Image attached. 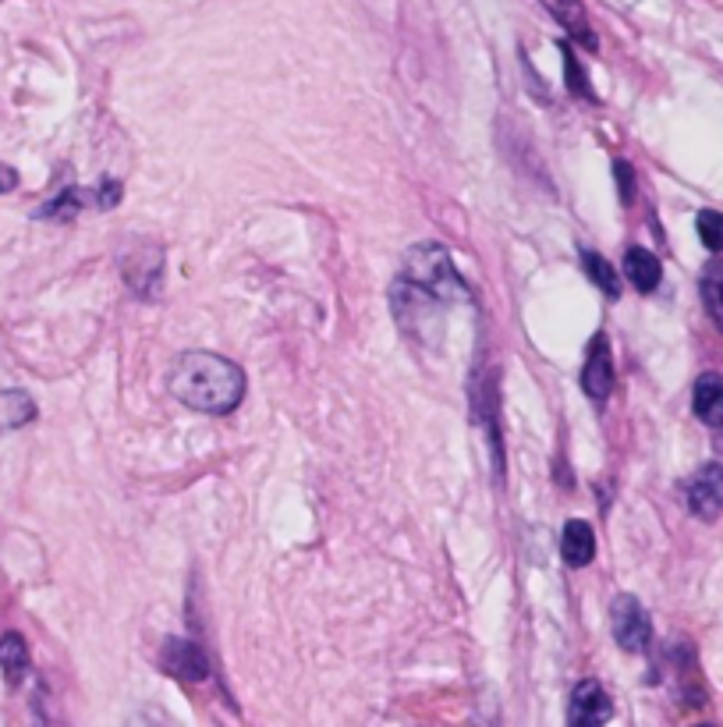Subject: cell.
Wrapping results in <instances>:
<instances>
[{
    "instance_id": "obj_15",
    "label": "cell",
    "mask_w": 723,
    "mask_h": 727,
    "mask_svg": "<svg viewBox=\"0 0 723 727\" xmlns=\"http://www.w3.org/2000/svg\"><path fill=\"white\" fill-rule=\"evenodd\" d=\"M699 291H702V302H705V312H710V320L723 330V260H713L710 266H705Z\"/></svg>"
},
{
    "instance_id": "obj_17",
    "label": "cell",
    "mask_w": 723,
    "mask_h": 727,
    "mask_svg": "<svg viewBox=\"0 0 723 727\" xmlns=\"http://www.w3.org/2000/svg\"><path fill=\"white\" fill-rule=\"evenodd\" d=\"M86 207V188H64V192L46 202V207L40 210V217H51V220H72L78 210Z\"/></svg>"
},
{
    "instance_id": "obj_14",
    "label": "cell",
    "mask_w": 723,
    "mask_h": 727,
    "mask_svg": "<svg viewBox=\"0 0 723 727\" xmlns=\"http://www.w3.org/2000/svg\"><path fill=\"white\" fill-rule=\"evenodd\" d=\"M0 671H4L8 685H19L29 671V646L19 631H4L0 636Z\"/></svg>"
},
{
    "instance_id": "obj_20",
    "label": "cell",
    "mask_w": 723,
    "mask_h": 727,
    "mask_svg": "<svg viewBox=\"0 0 723 727\" xmlns=\"http://www.w3.org/2000/svg\"><path fill=\"white\" fill-rule=\"evenodd\" d=\"M614 174H617V181H621L624 207H632V199H635V174H632V164H628V161H617V164H614Z\"/></svg>"
},
{
    "instance_id": "obj_7",
    "label": "cell",
    "mask_w": 723,
    "mask_h": 727,
    "mask_svg": "<svg viewBox=\"0 0 723 727\" xmlns=\"http://www.w3.org/2000/svg\"><path fill=\"white\" fill-rule=\"evenodd\" d=\"M582 387L596 405H603L610 398V390H614V355H610L606 334H596L589 344L585 370H582Z\"/></svg>"
},
{
    "instance_id": "obj_1",
    "label": "cell",
    "mask_w": 723,
    "mask_h": 727,
    "mask_svg": "<svg viewBox=\"0 0 723 727\" xmlns=\"http://www.w3.org/2000/svg\"><path fill=\"white\" fill-rule=\"evenodd\" d=\"M171 394L196 412L228 416L245 398V373L217 352H185L171 370Z\"/></svg>"
},
{
    "instance_id": "obj_10",
    "label": "cell",
    "mask_w": 723,
    "mask_h": 727,
    "mask_svg": "<svg viewBox=\"0 0 723 727\" xmlns=\"http://www.w3.org/2000/svg\"><path fill=\"white\" fill-rule=\"evenodd\" d=\"M560 554L571 568H585L596 558V532H592L589 521L582 518H571L565 532H560Z\"/></svg>"
},
{
    "instance_id": "obj_22",
    "label": "cell",
    "mask_w": 723,
    "mask_h": 727,
    "mask_svg": "<svg viewBox=\"0 0 723 727\" xmlns=\"http://www.w3.org/2000/svg\"><path fill=\"white\" fill-rule=\"evenodd\" d=\"M14 185H19V174H14L11 167L0 164V192H11Z\"/></svg>"
},
{
    "instance_id": "obj_9",
    "label": "cell",
    "mask_w": 723,
    "mask_h": 727,
    "mask_svg": "<svg viewBox=\"0 0 723 727\" xmlns=\"http://www.w3.org/2000/svg\"><path fill=\"white\" fill-rule=\"evenodd\" d=\"M543 8L550 11L560 25H565V33L574 43H582V46H589V51H596V33H592L582 0H543Z\"/></svg>"
},
{
    "instance_id": "obj_3",
    "label": "cell",
    "mask_w": 723,
    "mask_h": 727,
    "mask_svg": "<svg viewBox=\"0 0 723 727\" xmlns=\"http://www.w3.org/2000/svg\"><path fill=\"white\" fill-rule=\"evenodd\" d=\"M610 628H614L617 646L628 653H642L653 639V625H649L646 607L628 593H621L614 604H610Z\"/></svg>"
},
{
    "instance_id": "obj_19",
    "label": "cell",
    "mask_w": 723,
    "mask_h": 727,
    "mask_svg": "<svg viewBox=\"0 0 723 727\" xmlns=\"http://www.w3.org/2000/svg\"><path fill=\"white\" fill-rule=\"evenodd\" d=\"M560 51H565V68H568V89L574 92V97H582V100H592V89H589V82H585L582 68H578V60H574V54H571V46H560Z\"/></svg>"
},
{
    "instance_id": "obj_4",
    "label": "cell",
    "mask_w": 723,
    "mask_h": 727,
    "mask_svg": "<svg viewBox=\"0 0 723 727\" xmlns=\"http://www.w3.org/2000/svg\"><path fill=\"white\" fill-rule=\"evenodd\" d=\"M684 497H688V511L699 521H716L723 515V465L716 462L702 465L695 476L688 480Z\"/></svg>"
},
{
    "instance_id": "obj_18",
    "label": "cell",
    "mask_w": 723,
    "mask_h": 727,
    "mask_svg": "<svg viewBox=\"0 0 723 727\" xmlns=\"http://www.w3.org/2000/svg\"><path fill=\"white\" fill-rule=\"evenodd\" d=\"M695 228H699V239H702L705 249H710V252H723V213L702 210L699 220H695Z\"/></svg>"
},
{
    "instance_id": "obj_16",
    "label": "cell",
    "mask_w": 723,
    "mask_h": 727,
    "mask_svg": "<svg viewBox=\"0 0 723 727\" xmlns=\"http://www.w3.org/2000/svg\"><path fill=\"white\" fill-rule=\"evenodd\" d=\"M582 266L589 271L592 284H596V288H600L603 295H610V298H617V295H621L617 271L600 256V252H589V249H585V252H582Z\"/></svg>"
},
{
    "instance_id": "obj_11",
    "label": "cell",
    "mask_w": 723,
    "mask_h": 727,
    "mask_svg": "<svg viewBox=\"0 0 723 727\" xmlns=\"http://www.w3.org/2000/svg\"><path fill=\"white\" fill-rule=\"evenodd\" d=\"M624 277L632 280V288H635V291L649 295V291L660 288L664 266H660V260H656L649 249L632 245L628 252H624Z\"/></svg>"
},
{
    "instance_id": "obj_21",
    "label": "cell",
    "mask_w": 723,
    "mask_h": 727,
    "mask_svg": "<svg viewBox=\"0 0 723 727\" xmlns=\"http://www.w3.org/2000/svg\"><path fill=\"white\" fill-rule=\"evenodd\" d=\"M100 207H118L121 202V185L118 181H100V196H96Z\"/></svg>"
},
{
    "instance_id": "obj_6",
    "label": "cell",
    "mask_w": 723,
    "mask_h": 727,
    "mask_svg": "<svg viewBox=\"0 0 723 727\" xmlns=\"http://www.w3.org/2000/svg\"><path fill=\"white\" fill-rule=\"evenodd\" d=\"M160 663H164V671L171 678H178V682H206V674H210V660H206L202 646L188 642V639H164V650H160Z\"/></svg>"
},
{
    "instance_id": "obj_8",
    "label": "cell",
    "mask_w": 723,
    "mask_h": 727,
    "mask_svg": "<svg viewBox=\"0 0 723 727\" xmlns=\"http://www.w3.org/2000/svg\"><path fill=\"white\" fill-rule=\"evenodd\" d=\"M160 277H164V252L156 245H142L124 256V280L135 295L153 298Z\"/></svg>"
},
{
    "instance_id": "obj_13",
    "label": "cell",
    "mask_w": 723,
    "mask_h": 727,
    "mask_svg": "<svg viewBox=\"0 0 723 727\" xmlns=\"http://www.w3.org/2000/svg\"><path fill=\"white\" fill-rule=\"evenodd\" d=\"M32 419H36V401L25 390H0V433L22 430Z\"/></svg>"
},
{
    "instance_id": "obj_2",
    "label": "cell",
    "mask_w": 723,
    "mask_h": 727,
    "mask_svg": "<svg viewBox=\"0 0 723 727\" xmlns=\"http://www.w3.org/2000/svg\"><path fill=\"white\" fill-rule=\"evenodd\" d=\"M405 280L419 284L423 291H429L437 302H454V298H464L469 288H464L461 274L454 271L451 256L447 249H440L437 242H423V245H412L408 256H405Z\"/></svg>"
},
{
    "instance_id": "obj_5",
    "label": "cell",
    "mask_w": 723,
    "mask_h": 727,
    "mask_svg": "<svg viewBox=\"0 0 723 727\" xmlns=\"http://www.w3.org/2000/svg\"><path fill=\"white\" fill-rule=\"evenodd\" d=\"M610 717H614V706H610V695H606V689L596 682V678H585V682H578L574 692H571L568 724H574V727H600V724H610Z\"/></svg>"
},
{
    "instance_id": "obj_12",
    "label": "cell",
    "mask_w": 723,
    "mask_h": 727,
    "mask_svg": "<svg viewBox=\"0 0 723 727\" xmlns=\"http://www.w3.org/2000/svg\"><path fill=\"white\" fill-rule=\"evenodd\" d=\"M692 412L705 426H723V373H702L692 390Z\"/></svg>"
}]
</instances>
